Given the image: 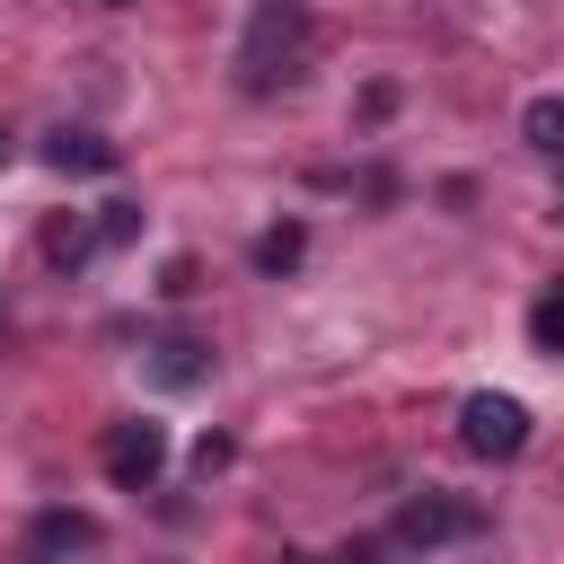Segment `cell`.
I'll return each mask as SVG.
<instances>
[{
    "label": "cell",
    "mask_w": 564,
    "mask_h": 564,
    "mask_svg": "<svg viewBox=\"0 0 564 564\" xmlns=\"http://www.w3.org/2000/svg\"><path fill=\"white\" fill-rule=\"evenodd\" d=\"M300 62H308V9L300 0H256L247 53H238L247 88H282V79H300Z\"/></svg>",
    "instance_id": "6da1fadb"
},
{
    "label": "cell",
    "mask_w": 564,
    "mask_h": 564,
    "mask_svg": "<svg viewBox=\"0 0 564 564\" xmlns=\"http://www.w3.org/2000/svg\"><path fill=\"white\" fill-rule=\"evenodd\" d=\"M458 441H467L476 458H520V449H529V405H520V397L476 388V397L458 405Z\"/></svg>",
    "instance_id": "7a4b0ae2"
},
{
    "label": "cell",
    "mask_w": 564,
    "mask_h": 564,
    "mask_svg": "<svg viewBox=\"0 0 564 564\" xmlns=\"http://www.w3.org/2000/svg\"><path fill=\"white\" fill-rule=\"evenodd\" d=\"M159 467H167V432H159V423H141V414H132V423H115V432H106V476H115L123 494L159 485Z\"/></svg>",
    "instance_id": "3957f363"
},
{
    "label": "cell",
    "mask_w": 564,
    "mask_h": 564,
    "mask_svg": "<svg viewBox=\"0 0 564 564\" xmlns=\"http://www.w3.org/2000/svg\"><path fill=\"white\" fill-rule=\"evenodd\" d=\"M476 529H485V511L476 502H449V494H423V502L397 511V538L405 546H449V538H476Z\"/></svg>",
    "instance_id": "277c9868"
},
{
    "label": "cell",
    "mask_w": 564,
    "mask_h": 564,
    "mask_svg": "<svg viewBox=\"0 0 564 564\" xmlns=\"http://www.w3.org/2000/svg\"><path fill=\"white\" fill-rule=\"evenodd\" d=\"M44 167H62V176H106V167H123V150L97 141V132H79V123H62V132H44Z\"/></svg>",
    "instance_id": "5b68a950"
},
{
    "label": "cell",
    "mask_w": 564,
    "mask_h": 564,
    "mask_svg": "<svg viewBox=\"0 0 564 564\" xmlns=\"http://www.w3.org/2000/svg\"><path fill=\"white\" fill-rule=\"evenodd\" d=\"M150 370H159L167 388H194V379H203V344H194V335H159V344H150Z\"/></svg>",
    "instance_id": "8992f818"
},
{
    "label": "cell",
    "mask_w": 564,
    "mask_h": 564,
    "mask_svg": "<svg viewBox=\"0 0 564 564\" xmlns=\"http://www.w3.org/2000/svg\"><path fill=\"white\" fill-rule=\"evenodd\" d=\"M520 132H529V150H538V159H564V97H529Z\"/></svg>",
    "instance_id": "52a82bcc"
},
{
    "label": "cell",
    "mask_w": 564,
    "mask_h": 564,
    "mask_svg": "<svg viewBox=\"0 0 564 564\" xmlns=\"http://www.w3.org/2000/svg\"><path fill=\"white\" fill-rule=\"evenodd\" d=\"M300 256H308V229H300V220H282V229L256 238V273H291Z\"/></svg>",
    "instance_id": "ba28073f"
},
{
    "label": "cell",
    "mask_w": 564,
    "mask_h": 564,
    "mask_svg": "<svg viewBox=\"0 0 564 564\" xmlns=\"http://www.w3.org/2000/svg\"><path fill=\"white\" fill-rule=\"evenodd\" d=\"M70 546H97V520H88V511H53V520L35 529V555H70Z\"/></svg>",
    "instance_id": "9c48e42d"
},
{
    "label": "cell",
    "mask_w": 564,
    "mask_h": 564,
    "mask_svg": "<svg viewBox=\"0 0 564 564\" xmlns=\"http://www.w3.org/2000/svg\"><path fill=\"white\" fill-rule=\"evenodd\" d=\"M88 247H97V229H88V220H44V256H53V264H79Z\"/></svg>",
    "instance_id": "30bf717a"
},
{
    "label": "cell",
    "mask_w": 564,
    "mask_h": 564,
    "mask_svg": "<svg viewBox=\"0 0 564 564\" xmlns=\"http://www.w3.org/2000/svg\"><path fill=\"white\" fill-rule=\"evenodd\" d=\"M529 344H538V352H564V282L529 308Z\"/></svg>",
    "instance_id": "8fae6325"
},
{
    "label": "cell",
    "mask_w": 564,
    "mask_h": 564,
    "mask_svg": "<svg viewBox=\"0 0 564 564\" xmlns=\"http://www.w3.org/2000/svg\"><path fill=\"white\" fill-rule=\"evenodd\" d=\"M132 229H141V212H132V203H106V220H97V238H106V247H123Z\"/></svg>",
    "instance_id": "7c38bea8"
},
{
    "label": "cell",
    "mask_w": 564,
    "mask_h": 564,
    "mask_svg": "<svg viewBox=\"0 0 564 564\" xmlns=\"http://www.w3.org/2000/svg\"><path fill=\"white\" fill-rule=\"evenodd\" d=\"M194 467H203V476H212V467H229V441H220V432H203V441H194Z\"/></svg>",
    "instance_id": "4fadbf2b"
},
{
    "label": "cell",
    "mask_w": 564,
    "mask_h": 564,
    "mask_svg": "<svg viewBox=\"0 0 564 564\" xmlns=\"http://www.w3.org/2000/svg\"><path fill=\"white\" fill-rule=\"evenodd\" d=\"M282 564H326V555H282Z\"/></svg>",
    "instance_id": "5bb4252c"
},
{
    "label": "cell",
    "mask_w": 564,
    "mask_h": 564,
    "mask_svg": "<svg viewBox=\"0 0 564 564\" xmlns=\"http://www.w3.org/2000/svg\"><path fill=\"white\" fill-rule=\"evenodd\" d=\"M344 564H370V555H344Z\"/></svg>",
    "instance_id": "9a60e30c"
},
{
    "label": "cell",
    "mask_w": 564,
    "mask_h": 564,
    "mask_svg": "<svg viewBox=\"0 0 564 564\" xmlns=\"http://www.w3.org/2000/svg\"><path fill=\"white\" fill-rule=\"evenodd\" d=\"M115 9H123V0H115Z\"/></svg>",
    "instance_id": "2e32d148"
}]
</instances>
